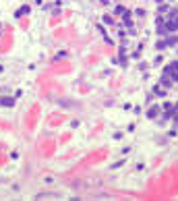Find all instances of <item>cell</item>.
Listing matches in <instances>:
<instances>
[{"label":"cell","instance_id":"obj_1","mask_svg":"<svg viewBox=\"0 0 178 201\" xmlns=\"http://www.w3.org/2000/svg\"><path fill=\"white\" fill-rule=\"evenodd\" d=\"M166 27L170 33L178 31V13L176 11H170V17H166Z\"/></svg>","mask_w":178,"mask_h":201},{"label":"cell","instance_id":"obj_2","mask_svg":"<svg viewBox=\"0 0 178 201\" xmlns=\"http://www.w3.org/2000/svg\"><path fill=\"white\" fill-rule=\"evenodd\" d=\"M164 75H170L174 81H178V60H172V62L164 68Z\"/></svg>","mask_w":178,"mask_h":201},{"label":"cell","instance_id":"obj_3","mask_svg":"<svg viewBox=\"0 0 178 201\" xmlns=\"http://www.w3.org/2000/svg\"><path fill=\"white\" fill-rule=\"evenodd\" d=\"M159 83H162V87H164V89H170V87H172V83H174V79H172L170 75H164Z\"/></svg>","mask_w":178,"mask_h":201},{"label":"cell","instance_id":"obj_4","mask_svg":"<svg viewBox=\"0 0 178 201\" xmlns=\"http://www.w3.org/2000/svg\"><path fill=\"white\" fill-rule=\"evenodd\" d=\"M0 106H2V108H11V106H15V98H6V95H4V98L0 100Z\"/></svg>","mask_w":178,"mask_h":201},{"label":"cell","instance_id":"obj_5","mask_svg":"<svg viewBox=\"0 0 178 201\" xmlns=\"http://www.w3.org/2000/svg\"><path fill=\"white\" fill-rule=\"evenodd\" d=\"M159 116V106H151L147 110V118H157Z\"/></svg>","mask_w":178,"mask_h":201},{"label":"cell","instance_id":"obj_6","mask_svg":"<svg viewBox=\"0 0 178 201\" xmlns=\"http://www.w3.org/2000/svg\"><path fill=\"white\" fill-rule=\"evenodd\" d=\"M114 13H116V15H122V17H128V15H130L124 6H116V8H114Z\"/></svg>","mask_w":178,"mask_h":201},{"label":"cell","instance_id":"obj_7","mask_svg":"<svg viewBox=\"0 0 178 201\" xmlns=\"http://www.w3.org/2000/svg\"><path fill=\"white\" fill-rule=\"evenodd\" d=\"M23 15H29V6H23V8H19V11L15 13V17H23Z\"/></svg>","mask_w":178,"mask_h":201},{"label":"cell","instance_id":"obj_8","mask_svg":"<svg viewBox=\"0 0 178 201\" xmlns=\"http://www.w3.org/2000/svg\"><path fill=\"white\" fill-rule=\"evenodd\" d=\"M153 91H155L157 95H162V98L166 95V89H164V87H159V85H155V87H153Z\"/></svg>","mask_w":178,"mask_h":201},{"label":"cell","instance_id":"obj_9","mask_svg":"<svg viewBox=\"0 0 178 201\" xmlns=\"http://www.w3.org/2000/svg\"><path fill=\"white\" fill-rule=\"evenodd\" d=\"M166 46H170V44H168V42H157V50H164Z\"/></svg>","mask_w":178,"mask_h":201},{"label":"cell","instance_id":"obj_10","mask_svg":"<svg viewBox=\"0 0 178 201\" xmlns=\"http://www.w3.org/2000/svg\"><path fill=\"white\" fill-rule=\"evenodd\" d=\"M104 23H106V25H112V23H114V19H112V17H108V15H106V17H104Z\"/></svg>","mask_w":178,"mask_h":201},{"label":"cell","instance_id":"obj_11","mask_svg":"<svg viewBox=\"0 0 178 201\" xmlns=\"http://www.w3.org/2000/svg\"><path fill=\"white\" fill-rule=\"evenodd\" d=\"M135 15H137V17H143V15H145V11H143V8H137Z\"/></svg>","mask_w":178,"mask_h":201},{"label":"cell","instance_id":"obj_12","mask_svg":"<svg viewBox=\"0 0 178 201\" xmlns=\"http://www.w3.org/2000/svg\"><path fill=\"white\" fill-rule=\"evenodd\" d=\"M164 110H172V102H166L164 104Z\"/></svg>","mask_w":178,"mask_h":201}]
</instances>
